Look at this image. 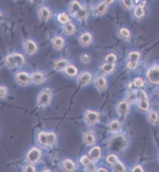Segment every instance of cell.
<instances>
[{"label": "cell", "mask_w": 159, "mask_h": 172, "mask_svg": "<svg viewBox=\"0 0 159 172\" xmlns=\"http://www.w3.org/2000/svg\"><path fill=\"white\" fill-rule=\"evenodd\" d=\"M6 64L10 68H14L16 66H21L24 63V59L22 55L12 54L7 57L6 60Z\"/></svg>", "instance_id": "cell-1"}, {"label": "cell", "mask_w": 159, "mask_h": 172, "mask_svg": "<svg viewBox=\"0 0 159 172\" xmlns=\"http://www.w3.org/2000/svg\"><path fill=\"white\" fill-rule=\"evenodd\" d=\"M147 77L149 81L154 84H159V66H153L147 72Z\"/></svg>", "instance_id": "cell-2"}, {"label": "cell", "mask_w": 159, "mask_h": 172, "mask_svg": "<svg viewBox=\"0 0 159 172\" xmlns=\"http://www.w3.org/2000/svg\"><path fill=\"white\" fill-rule=\"evenodd\" d=\"M39 140L43 145H50L53 144L56 140V136L53 133H45L41 132L39 135Z\"/></svg>", "instance_id": "cell-3"}, {"label": "cell", "mask_w": 159, "mask_h": 172, "mask_svg": "<svg viewBox=\"0 0 159 172\" xmlns=\"http://www.w3.org/2000/svg\"><path fill=\"white\" fill-rule=\"evenodd\" d=\"M51 100V95L48 92H43L39 97V104L42 106H46L48 105Z\"/></svg>", "instance_id": "cell-4"}, {"label": "cell", "mask_w": 159, "mask_h": 172, "mask_svg": "<svg viewBox=\"0 0 159 172\" xmlns=\"http://www.w3.org/2000/svg\"><path fill=\"white\" fill-rule=\"evenodd\" d=\"M41 155V152L37 148L32 149L27 154V158L32 163H35L39 159Z\"/></svg>", "instance_id": "cell-5"}, {"label": "cell", "mask_w": 159, "mask_h": 172, "mask_svg": "<svg viewBox=\"0 0 159 172\" xmlns=\"http://www.w3.org/2000/svg\"><path fill=\"white\" fill-rule=\"evenodd\" d=\"M86 121L90 124H95L99 119V114L94 111H89L86 114Z\"/></svg>", "instance_id": "cell-6"}, {"label": "cell", "mask_w": 159, "mask_h": 172, "mask_svg": "<svg viewBox=\"0 0 159 172\" xmlns=\"http://www.w3.org/2000/svg\"><path fill=\"white\" fill-rule=\"evenodd\" d=\"M107 10V4L105 2L98 4L93 10V13L97 15H101L104 14Z\"/></svg>", "instance_id": "cell-7"}, {"label": "cell", "mask_w": 159, "mask_h": 172, "mask_svg": "<svg viewBox=\"0 0 159 172\" xmlns=\"http://www.w3.org/2000/svg\"><path fill=\"white\" fill-rule=\"evenodd\" d=\"M17 81L22 84H27L30 83L31 80V77L25 72H20L17 76Z\"/></svg>", "instance_id": "cell-8"}, {"label": "cell", "mask_w": 159, "mask_h": 172, "mask_svg": "<svg viewBox=\"0 0 159 172\" xmlns=\"http://www.w3.org/2000/svg\"><path fill=\"white\" fill-rule=\"evenodd\" d=\"M129 109V105L126 101L120 102L117 106V112L120 115H125Z\"/></svg>", "instance_id": "cell-9"}, {"label": "cell", "mask_w": 159, "mask_h": 172, "mask_svg": "<svg viewBox=\"0 0 159 172\" xmlns=\"http://www.w3.org/2000/svg\"><path fill=\"white\" fill-rule=\"evenodd\" d=\"M79 84L81 85H86L91 82V75L89 72L82 73L79 78Z\"/></svg>", "instance_id": "cell-10"}, {"label": "cell", "mask_w": 159, "mask_h": 172, "mask_svg": "<svg viewBox=\"0 0 159 172\" xmlns=\"http://www.w3.org/2000/svg\"><path fill=\"white\" fill-rule=\"evenodd\" d=\"M25 49L29 54H33L37 50V46L32 41H27L25 43Z\"/></svg>", "instance_id": "cell-11"}, {"label": "cell", "mask_w": 159, "mask_h": 172, "mask_svg": "<svg viewBox=\"0 0 159 172\" xmlns=\"http://www.w3.org/2000/svg\"><path fill=\"white\" fill-rule=\"evenodd\" d=\"M40 17H41L42 20L47 21L51 17V13L47 8L43 7V8H41L40 9Z\"/></svg>", "instance_id": "cell-12"}, {"label": "cell", "mask_w": 159, "mask_h": 172, "mask_svg": "<svg viewBox=\"0 0 159 172\" xmlns=\"http://www.w3.org/2000/svg\"><path fill=\"white\" fill-rule=\"evenodd\" d=\"M89 157L93 159H97L100 157L101 155V150L99 147H93L89 153Z\"/></svg>", "instance_id": "cell-13"}, {"label": "cell", "mask_w": 159, "mask_h": 172, "mask_svg": "<svg viewBox=\"0 0 159 172\" xmlns=\"http://www.w3.org/2000/svg\"><path fill=\"white\" fill-rule=\"evenodd\" d=\"M145 3H142L139 5L134 10V15L136 18H141L145 14V10H144Z\"/></svg>", "instance_id": "cell-14"}, {"label": "cell", "mask_w": 159, "mask_h": 172, "mask_svg": "<svg viewBox=\"0 0 159 172\" xmlns=\"http://www.w3.org/2000/svg\"><path fill=\"white\" fill-rule=\"evenodd\" d=\"M91 40H92L91 35L88 33L83 34L82 35H81L80 37V41L81 42L82 44L85 45H89L91 42Z\"/></svg>", "instance_id": "cell-15"}, {"label": "cell", "mask_w": 159, "mask_h": 172, "mask_svg": "<svg viewBox=\"0 0 159 172\" xmlns=\"http://www.w3.org/2000/svg\"><path fill=\"white\" fill-rule=\"evenodd\" d=\"M82 8L77 1H73L70 4L71 12L76 15Z\"/></svg>", "instance_id": "cell-16"}, {"label": "cell", "mask_w": 159, "mask_h": 172, "mask_svg": "<svg viewBox=\"0 0 159 172\" xmlns=\"http://www.w3.org/2000/svg\"><path fill=\"white\" fill-rule=\"evenodd\" d=\"M31 80L36 83H41L44 81V76L39 72H36L31 76Z\"/></svg>", "instance_id": "cell-17"}, {"label": "cell", "mask_w": 159, "mask_h": 172, "mask_svg": "<svg viewBox=\"0 0 159 172\" xmlns=\"http://www.w3.org/2000/svg\"><path fill=\"white\" fill-rule=\"evenodd\" d=\"M67 61L66 60H61L55 64V69L58 71H62L65 69L67 67Z\"/></svg>", "instance_id": "cell-18"}, {"label": "cell", "mask_w": 159, "mask_h": 172, "mask_svg": "<svg viewBox=\"0 0 159 172\" xmlns=\"http://www.w3.org/2000/svg\"><path fill=\"white\" fill-rule=\"evenodd\" d=\"M97 85L101 90L105 89L107 86L106 80L104 77H102V76H100L97 80Z\"/></svg>", "instance_id": "cell-19"}, {"label": "cell", "mask_w": 159, "mask_h": 172, "mask_svg": "<svg viewBox=\"0 0 159 172\" xmlns=\"http://www.w3.org/2000/svg\"><path fill=\"white\" fill-rule=\"evenodd\" d=\"M114 69V64L111 63H107L101 66V70L105 73H110Z\"/></svg>", "instance_id": "cell-20"}, {"label": "cell", "mask_w": 159, "mask_h": 172, "mask_svg": "<svg viewBox=\"0 0 159 172\" xmlns=\"http://www.w3.org/2000/svg\"><path fill=\"white\" fill-rule=\"evenodd\" d=\"M63 166L67 171H72L75 168V164L70 159H67L63 162Z\"/></svg>", "instance_id": "cell-21"}, {"label": "cell", "mask_w": 159, "mask_h": 172, "mask_svg": "<svg viewBox=\"0 0 159 172\" xmlns=\"http://www.w3.org/2000/svg\"><path fill=\"white\" fill-rule=\"evenodd\" d=\"M65 72H66L68 75L69 76H75V75H76L77 72H78V70L77 69L75 68L74 66L73 65H69V66H67L66 68H65Z\"/></svg>", "instance_id": "cell-22"}, {"label": "cell", "mask_w": 159, "mask_h": 172, "mask_svg": "<svg viewBox=\"0 0 159 172\" xmlns=\"http://www.w3.org/2000/svg\"><path fill=\"white\" fill-rule=\"evenodd\" d=\"M59 21L63 24H67L70 21V18L65 13H62L59 15L58 16Z\"/></svg>", "instance_id": "cell-23"}, {"label": "cell", "mask_w": 159, "mask_h": 172, "mask_svg": "<svg viewBox=\"0 0 159 172\" xmlns=\"http://www.w3.org/2000/svg\"><path fill=\"white\" fill-rule=\"evenodd\" d=\"M63 40L60 37H55L53 40V45L56 48H57V49H60V48H62L63 45Z\"/></svg>", "instance_id": "cell-24"}, {"label": "cell", "mask_w": 159, "mask_h": 172, "mask_svg": "<svg viewBox=\"0 0 159 172\" xmlns=\"http://www.w3.org/2000/svg\"><path fill=\"white\" fill-rule=\"evenodd\" d=\"M140 54L139 53L137 52H131L129 54V61H134V62H138V60L139 59Z\"/></svg>", "instance_id": "cell-25"}, {"label": "cell", "mask_w": 159, "mask_h": 172, "mask_svg": "<svg viewBox=\"0 0 159 172\" xmlns=\"http://www.w3.org/2000/svg\"><path fill=\"white\" fill-rule=\"evenodd\" d=\"M85 141L86 143L89 145L93 144L95 142V138L94 135H92L91 133H87L85 136Z\"/></svg>", "instance_id": "cell-26"}, {"label": "cell", "mask_w": 159, "mask_h": 172, "mask_svg": "<svg viewBox=\"0 0 159 172\" xmlns=\"http://www.w3.org/2000/svg\"><path fill=\"white\" fill-rule=\"evenodd\" d=\"M107 161L109 164L114 165L118 161L117 156L115 154H110L107 158Z\"/></svg>", "instance_id": "cell-27"}, {"label": "cell", "mask_w": 159, "mask_h": 172, "mask_svg": "<svg viewBox=\"0 0 159 172\" xmlns=\"http://www.w3.org/2000/svg\"><path fill=\"white\" fill-rule=\"evenodd\" d=\"M136 97L138 98L139 100H143V99H147V95L146 93L141 90H138L136 91L135 93Z\"/></svg>", "instance_id": "cell-28"}, {"label": "cell", "mask_w": 159, "mask_h": 172, "mask_svg": "<svg viewBox=\"0 0 159 172\" xmlns=\"http://www.w3.org/2000/svg\"><path fill=\"white\" fill-rule=\"evenodd\" d=\"M120 128V125L118 121H113L109 125V128L112 131L118 130Z\"/></svg>", "instance_id": "cell-29"}, {"label": "cell", "mask_w": 159, "mask_h": 172, "mask_svg": "<svg viewBox=\"0 0 159 172\" xmlns=\"http://www.w3.org/2000/svg\"><path fill=\"white\" fill-rule=\"evenodd\" d=\"M64 29L67 34H72L75 31V27L72 24L68 23L65 25Z\"/></svg>", "instance_id": "cell-30"}, {"label": "cell", "mask_w": 159, "mask_h": 172, "mask_svg": "<svg viewBox=\"0 0 159 172\" xmlns=\"http://www.w3.org/2000/svg\"><path fill=\"white\" fill-rule=\"evenodd\" d=\"M139 108L143 111H147L149 108V103L146 99L140 100L139 102Z\"/></svg>", "instance_id": "cell-31"}, {"label": "cell", "mask_w": 159, "mask_h": 172, "mask_svg": "<svg viewBox=\"0 0 159 172\" xmlns=\"http://www.w3.org/2000/svg\"><path fill=\"white\" fill-rule=\"evenodd\" d=\"M114 170L116 171H125L126 169L123 164L120 161H117V163L114 165Z\"/></svg>", "instance_id": "cell-32"}, {"label": "cell", "mask_w": 159, "mask_h": 172, "mask_svg": "<svg viewBox=\"0 0 159 172\" xmlns=\"http://www.w3.org/2000/svg\"><path fill=\"white\" fill-rule=\"evenodd\" d=\"M105 61L108 63L114 64L116 61V56L114 53H110L106 57Z\"/></svg>", "instance_id": "cell-33"}, {"label": "cell", "mask_w": 159, "mask_h": 172, "mask_svg": "<svg viewBox=\"0 0 159 172\" xmlns=\"http://www.w3.org/2000/svg\"><path fill=\"white\" fill-rule=\"evenodd\" d=\"M148 118H149V120L151 122L156 123L158 121V114H157V113L156 112L153 111L150 114Z\"/></svg>", "instance_id": "cell-34"}, {"label": "cell", "mask_w": 159, "mask_h": 172, "mask_svg": "<svg viewBox=\"0 0 159 172\" xmlns=\"http://www.w3.org/2000/svg\"><path fill=\"white\" fill-rule=\"evenodd\" d=\"M79 19H85L87 17V12L85 9L82 8L81 10L76 15Z\"/></svg>", "instance_id": "cell-35"}, {"label": "cell", "mask_w": 159, "mask_h": 172, "mask_svg": "<svg viewBox=\"0 0 159 172\" xmlns=\"http://www.w3.org/2000/svg\"><path fill=\"white\" fill-rule=\"evenodd\" d=\"M133 83H134V86H136V87H142L144 84L143 80L140 78H137L134 79Z\"/></svg>", "instance_id": "cell-36"}, {"label": "cell", "mask_w": 159, "mask_h": 172, "mask_svg": "<svg viewBox=\"0 0 159 172\" xmlns=\"http://www.w3.org/2000/svg\"><path fill=\"white\" fill-rule=\"evenodd\" d=\"M81 163L83 165H85V166H88V165H90V163H91V159L89 158H88V156H82L81 159Z\"/></svg>", "instance_id": "cell-37"}, {"label": "cell", "mask_w": 159, "mask_h": 172, "mask_svg": "<svg viewBox=\"0 0 159 172\" xmlns=\"http://www.w3.org/2000/svg\"><path fill=\"white\" fill-rule=\"evenodd\" d=\"M120 33L121 35H122L123 37H124L126 38H128L130 36V33L127 29H125V28L121 29L120 31Z\"/></svg>", "instance_id": "cell-38"}, {"label": "cell", "mask_w": 159, "mask_h": 172, "mask_svg": "<svg viewBox=\"0 0 159 172\" xmlns=\"http://www.w3.org/2000/svg\"><path fill=\"white\" fill-rule=\"evenodd\" d=\"M138 62H134V61H129V62L127 64V67L130 69H135L137 65H138Z\"/></svg>", "instance_id": "cell-39"}, {"label": "cell", "mask_w": 159, "mask_h": 172, "mask_svg": "<svg viewBox=\"0 0 159 172\" xmlns=\"http://www.w3.org/2000/svg\"><path fill=\"white\" fill-rule=\"evenodd\" d=\"M123 3L126 8H131L133 5V0H123Z\"/></svg>", "instance_id": "cell-40"}, {"label": "cell", "mask_w": 159, "mask_h": 172, "mask_svg": "<svg viewBox=\"0 0 159 172\" xmlns=\"http://www.w3.org/2000/svg\"><path fill=\"white\" fill-rule=\"evenodd\" d=\"M81 61L83 62H85V63H88L91 60V58H90V57L88 55H86V54H84L81 56Z\"/></svg>", "instance_id": "cell-41"}, {"label": "cell", "mask_w": 159, "mask_h": 172, "mask_svg": "<svg viewBox=\"0 0 159 172\" xmlns=\"http://www.w3.org/2000/svg\"><path fill=\"white\" fill-rule=\"evenodd\" d=\"M6 95V89L4 87H0V97H5Z\"/></svg>", "instance_id": "cell-42"}, {"label": "cell", "mask_w": 159, "mask_h": 172, "mask_svg": "<svg viewBox=\"0 0 159 172\" xmlns=\"http://www.w3.org/2000/svg\"><path fill=\"white\" fill-rule=\"evenodd\" d=\"M133 171H139V172H141V171H143V170L142 168V167L141 166H136L133 170Z\"/></svg>", "instance_id": "cell-43"}, {"label": "cell", "mask_w": 159, "mask_h": 172, "mask_svg": "<svg viewBox=\"0 0 159 172\" xmlns=\"http://www.w3.org/2000/svg\"><path fill=\"white\" fill-rule=\"evenodd\" d=\"M25 171H35V169L33 166H27L26 168H25Z\"/></svg>", "instance_id": "cell-44"}, {"label": "cell", "mask_w": 159, "mask_h": 172, "mask_svg": "<svg viewBox=\"0 0 159 172\" xmlns=\"http://www.w3.org/2000/svg\"><path fill=\"white\" fill-rule=\"evenodd\" d=\"M29 1L35 4H40L43 2V0H29Z\"/></svg>", "instance_id": "cell-45"}, {"label": "cell", "mask_w": 159, "mask_h": 172, "mask_svg": "<svg viewBox=\"0 0 159 172\" xmlns=\"http://www.w3.org/2000/svg\"><path fill=\"white\" fill-rule=\"evenodd\" d=\"M114 0H105V3L107 4H110L113 2Z\"/></svg>", "instance_id": "cell-46"}, {"label": "cell", "mask_w": 159, "mask_h": 172, "mask_svg": "<svg viewBox=\"0 0 159 172\" xmlns=\"http://www.w3.org/2000/svg\"><path fill=\"white\" fill-rule=\"evenodd\" d=\"M97 171H107V170L106 169H104V168H100Z\"/></svg>", "instance_id": "cell-47"}, {"label": "cell", "mask_w": 159, "mask_h": 172, "mask_svg": "<svg viewBox=\"0 0 159 172\" xmlns=\"http://www.w3.org/2000/svg\"><path fill=\"white\" fill-rule=\"evenodd\" d=\"M2 21H3V15L1 13H0V22H2Z\"/></svg>", "instance_id": "cell-48"}]
</instances>
